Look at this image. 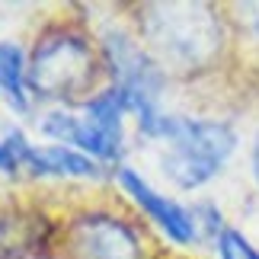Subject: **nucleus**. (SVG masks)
I'll return each mask as SVG.
<instances>
[{
  "label": "nucleus",
  "instance_id": "1",
  "mask_svg": "<svg viewBox=\"0 0 259 259\" xmlns=\"http://www.w3.org/2000/svg\"><path fill=\"white\" fill-rule=\"evenodd\" d=\"M141 35L157 64L176 71L208 67L221 52L224 29L208 4H151L141 16Z\"/></svg>",
  "mask_w": 259,
  "mask_h": 259
},
{
  "label": "nucleus",
  "instance_id": "2",
  "mask_svg": "<svg viewBox=\"0 0 259 259\" xmlns=\"http://www.w3.org/2000/svg\"><path fill=\"white\" fill-rule=\"evenodd\" d=\"M151 138L170 144V151L163 154V173L176 189L186 192L211 183L237 151V132L218 118L163 115Z\"/></svg>",
  "mask_w": 259,
  "mask_h": 259
},
{
  "label": "nucleus",
  "instance_id": "3",
  "mask_svg": "<svg viewBox=\"0 0 259 259\" xmlns=\"http://www.w3.org/2000/svg\"><path fill=\"white\" fill-rule=\"evenodd\" d=\"M93 52L74 32H48L32 52L29 87L45 99H77L93 83Z\"/></svg>",
  "mask_w": 259,
  "mask_h": 259
},
{
  "label": "nucleus",
  "instance_id": "4",
  "mask_svg": "<svg viewBox=\"0 0 259 259\" xmlns=\"http://www.w3.org/2000/svg\"><path fill=\"white\" fill-rule=\"evenodd\" d=\"M67 253L74 259H144L141 237L112 214H83L67 227Z\"/></svg>",
  "mask_w": 259,
  "mask_h": 259
},
{
  "label": "nucleus",
  "instance_id": "5",
  "mask_svg": "<svg viewBox=\"0 0 259 259\" xmlns=\"http://www.w3.org/2000/svg\"><path fill=\"white\" fill-rule=\"evenodd\" d=\"M118 183H122V189L141 205V211L151 218L173 243L186 246V243H192L198 237V224H195L192 211H186V208L179 202H173L170 195L157 192L144 176H138L135 170H128V166H118Z\"/></svg>",
  "mask_w": 259,
  "mask_h": 259
},
{
  "label": "nucleus",
  "instance_id": "6",
  "mask_svg": "<svg viewBox=\"0 0 259 259\" xmlns=\"http://www.w3.org/2000/svg\"><path fill=\"white\" fill-rule=\"evenodd\" d=\"M42 132L48 138H55L58 144H74V147H80L87 157L109 160V163H115L118 157H122V151H125V147H118V144L109 141L103 132H96L87 118H77L71 112H52V115H45Z\"/></svg>",
  "mask_w": 259,
  "mask_h": 259
},
{
  "label": "nucleus",
  "instance_id": "7",
  "mask_svg": "<svg viewBox=\"0 0 259 259\" xmlns=\"http://www.w3.org/2000/svg\"><path fill=\"white\" fill-rule=\"evenodd\" d=\"M35 176H99L96 160H90L87 154L71 151L64 144H48V147H35L29 157V166Z\"/></svg>",
  "mask_w": 259,
  "mask_h": 259
},
{
  "label": "nucleus",
  "instance_id": "8",
  "mask_svg": "<svg viewBox=\"0 0 259 259\" xmlns=\"http://www.w3.org/2000/svg\"><path fill=\"white\" fill-rule=\"evenodd\" d=\"M29 67H26V55L16 42H0V96L7 99L16 112L29 109Z\"/></svg>",
  "mask_w": 259,
  "mask_h": 259
},
{
  "label": "nucleus",
  "instance_id": "9",
  "mask_svg": "<svg viewBox=\"0 0 259 259\" xmlns=\"http://www.w3.org/2000/svg\"><path fill=\"white\" fill-rule=\"evenodd\" d=\"M32 151H35V144H29V138L19 128L4 132L0 135V173H16L23 166H29Z\"/></svg>",
  "mask_w": 259,
  "mask_h": 259
},
{
  "label": "nucleus",
  "instance_id": "10",
  "mask_svg": "<svg viewBox=\"0 0 259 259\" xmlns=\"http://www.w3.org/2000/svg\"><path fill=\"white\" fill-rule=\"evenodd\" d=\"M218 256L221 259H259V250L246 240V234H240L237 227H224L221 234H218Z\"/></svg>",
  "mask_w": 259,
  "mask_h": 259
},
{
  "label": "nucleus",
  "instance_id": "11",
  "mask_svg": "<svg viewBox=\"0 0 259 259\" xmlns=\"http://www.w3.org/2000/svg\"><path fill=\"white\" fill-rule=\"evenodd\" d=\"M240 13H246V16H240L246 38H250L253 45H259V4H246V7H240Z\"/></svg>",
  "mask_w": 259,
  "mask_h": 259
},
{
  "label": "nucleus",
  "instance_id": "12",
  "mask_svg": "<svg viewBox=\"0 0 259 259\" xmlns=\"http://www.w3.org/2000/svg\"><path fill=\"white\" fill-rule=\"evenodd\" d=\"M250 170H253V179L259 186V138L253 141V154H250Z\"/></svg>",
  "mask_w": 259,
  "mask_h": 259
}]
</instances>
